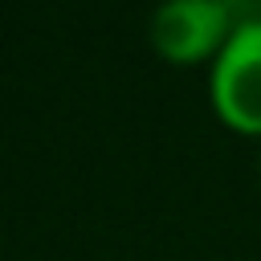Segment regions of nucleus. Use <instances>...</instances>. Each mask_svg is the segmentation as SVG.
Here are the masks:
<instances>
[{"label":"nucleus","instance_id":"obj_1","mask_svg":"<svg viewBox=\"0 0 261 261\" xmlns=\"http://www.w3.org/2000/svg\"><path fill=\"white\" fill-rule=\"evenodd\" d=\"M208 98L228 130L261 139V8L237 16L232 37L208 65Z\"/></svg>","mask_w":261,"mask_h":261},{"label":"nucleus","instance_id":"obj_2","mask_svg":"<svg viewBox=\"0 0 261 261\" xmlns=\"http://www.w3.org/2000/svg\"><path fill=\"white\" fill-rule=\"evenodd\" d=\"M232 29L237 16L224 0H171L151 16V45L171 65H212Z\"/></svg>","mask_w":261,"mask_h":261}]
</instances>
